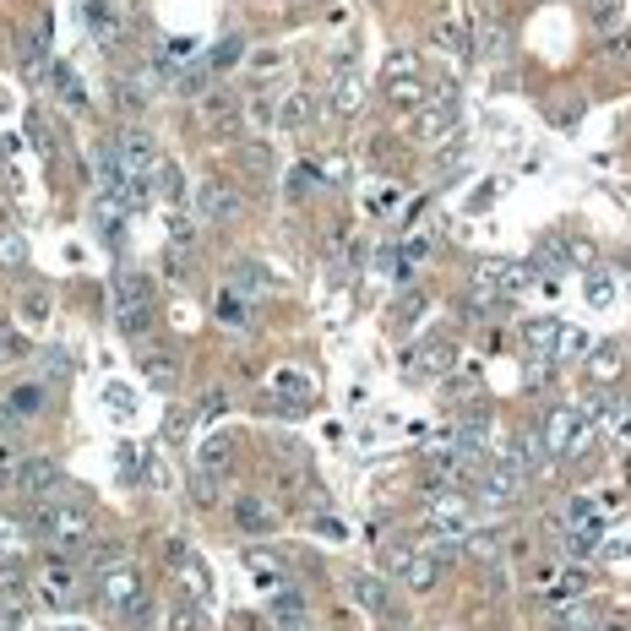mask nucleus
Here are the masks:
<instances>
[{
  "mask_svg": "<svg viewBox=\"0 0 631 631\" xmlns=\"http://www.w3.org/2000/svg\"><path fill=\"white\" fill-rule=\"evenodd\" d=\"M169 631H213V621H207V604L202 599H180L175 610H169Z\"/></svg>",
  "mask_w": 631,
  "mask_h": 631,
  "instance_id": "obj_29",
  "label": "nucleus"
},
{
  "mask_svg": "<svg viewBox=\"0 0 631 631\" xmlns=\"http://www.w3.org/2000/svg\"><path fill=\"white\" fill-rule=\"evenodd\" d=\"M213 316H218V327L224 332H256V300H245L240 289H218V300H213Z\"/></svg>",
  "mask_w": 631,
  "mask_h": 631,
  "instance_id": "obj_15",
  "label": "nucleus"
},
{
  "mask_svg": "<svg viewBox=\"0 0 631 631\" xmlns=\"http://www.w3.org/2000/svg\"><path fill=\"white\" fill-rule=\"evenodd\" d=\"M44 403H49V392L39 387V381H22V387H11L6 398H0V408H6V414H17V419H39Z\"/></svg>",
  "mask_w": 631,
  "mask_h": 631,
  "instance_id": "obj_25",
  "label": "nucleus"
},
{
  "mask_svg": "<svg viewBox=\"0 0 631 631\" xmlns=\"http://www.w3.org/2000/svg\"><path fill=\"white\" fill-rule=\"evenodd\" d=\"M229 289H240L245 300H256V294L278 289V278H272L262 262H234V267H229Z\"/></svg>",
  "mask_w": 631,
  "mask_h": 631,
  "instance_id": "obj_24",
  "label": "nucleus"
},
{
  "mask_svg": "<svg viewBox=\"0 0 631 631\" xmlns=\"http://www.w3.org/2000/svg\"><path fill=\"white\" fill-rule=\"evenodd\" d=\"M599 631H631V621H610V626H599Z\"/></svg>",
  "mask_w": 631,
  "mask_h": 631,
  "instance_id": "obj_61",
  "label": "nucleus"
},
{
  "mask_svg": "<svg viewBox=\"0 0 631 631\" xmlns=\"http://www.w3.org/2000/svg\"><path fill=\"white\" fill-rule=\"evenodd\" d=\"M169 240H175V245H191V240H196V229H191V218H180V213H169Z\"/></svg>",
  "mask_w": 631,
  "mask_h": 631,
  "instance_id": "obj_55",
  "label": "nucleus"
},
{
  "mask_svg": "<svg viewBox=\"0 0 631 631\" xmlns=\"http://www.w3.org/2000/svg\"><path fill=\"white\" fill-rule=\"evenodd\" d=\"M191 496H196V506H213V501H218L213 474H196V479H191Z\"/></svg>",
  "mask_w": 631,
  "mask_h": 631,
  "instance_id": "obj_53",
  "label": "nucleus"
},
{
  "mask_svg": "<svg viewBox=\"0 0 631 631\" xmlns=\"http://www.w3.org/2000/svg\"><path fill=\"white\" fill-rule=\"evenodd\" d=\"M474 506H517L523 501V474H512V468H501V463H490V468H479V479H474V496H468Z\"/></svg>",
  "mask_w": 631,
  "mask_h": 631,
  "instance_id": "obj_6",
  "label": "nucleus"
},
{
  "mask_svg": "<svg viewBox=\"0 0 631 631\" xmlns=\"http://www.w3.org/2000/svg\"><path fill=\"white\" fill-rule=\"evenodd\" d=\"M22 316H28V327H44L49 300H44V294H28V300H22Z\"/></svg>",
  "mask_w": 631,
  "mask_h": 631,
  "instance_id": "obj_52",
  "label": "nucleus"
},
{
  "mask_svg": "<svg viewBox=\"0 0 631 631\" xmlns=\"http://www.w3.org/2000/svg\"><path fill=\"white\" fill-rule=\"evenodd\" d=\"M33 534L49 539L60 555H77L93 544V512L77 501H44L39 512H33Z\"/></svg>",
  "mask_w": 631,
  "mask_h": 631,
  "instance_id": "obj_2",
  "label": "nucleus"
},
{
  "mask_svg": "<svg viewBox=\"0 0 631 631\" xmlns=\"http://www.w3.org/2000/svg\"><path fill=\"white\" fill-rule=\"evenodd\" d=\"M120 561H126V544L120 539H93L88 544V566L93 572H109V566H120Z\"/></svg>",
  "mask_w": 631,
  "mask_h": 631,
  "instance_id": "obj_36",
  "label": "nucleus"
},
{
  "mask_svg": "<svg viewBox=\"0 0 631 631\" xmlns=\"http://www.w3.org/2000/svg\"><path fill=\"white\" fill-rule=\"evenodd\" d=\"M22 539V523L17 517H0V544H17Z\"/></svg>",
  "mask_w": 631,
  "mask_h": 631,
  "instance_id": "obj_60",
  "label": "nucleus"
},
{
  "mask_svg": "<svg viewBox=\"0 0 631 631\" xmlns=\"http://www.w3.org/2000/svg\"><path fill=\"white\" fill-rule=\"evenodd\" d=\"M93 593H98V604H104V610L115 615L126 631H147V626H153V593H147L142 572H136L131 561L98 572L93 577Z\"/></svg>",
  "mask_w": 631,
  "mask_h": 631,
  "instance_id": "obj_1",
  "label": "nucleus"
},
{
  "mask_svg": "<svg viewBox=\"0 0 631 631\" xmlns=\"http://www.w3.org/2000/svg\"><path fill=\"white\" fill-rule=\"evenodd\" d=\"M343 588H349V599L360 604V610H370V615H387V610H392V593H387V583H381V577H370V572H354Z\"/></svg>",
  "mask_w": 631,
  "mask_h": 631,
  "instance_id": "obj_19",
  "label": "nucleus"
},
{
  "mask_svg": "<svg viewBox=\"0 0 631 631\" xmlns=\"http://www.w3.org/2000/svg\"><path fill=\"white\" fill-rule=\"evenodd\" d=\"M566 517H572V523H588V517H593V501H588V496H577L572 506H566Z\"/></svg>",
  "mask_w": 631,
  "mask_h": 631,
  "instance_id": "obj_59",
  "label": "nucleus"
},
{
  "mask_svg": "<svg viewBox=\"0 0 631 631\" xmlns=\"http://www.w3.org/2000/svg\"><path fill=\"white\" fill-rule=\"evenodd\" d=\"M457 109H463L457 88H441L436 98H430V109H419V115H414V136H419V142H441V136L457 126Z\"/></svg>",
  "mask_w": 631,
  "mask_h": 631,
  "instance_id": "obj_8",
  "label": "nucleus"
},
{
  "mask_svg": "<svg viewBox=\"0 0 631 631\" xmlns=\"http://www.w3.org/2000/svg\"><path fill=\"white\" fill-rule=\"evenodd\" d=\"M240 55H245V44H240V39H218V44H213V55H207L202 66H207V71H224V66H234Z\"/></svg>",
  "mask_w": 631,
  "mask_h": 631,
  "instance_id": "obj_44",
  "label": "nucleus"
},
{
  "mask_svg": "<svg viewBox=\"0 0 631 631\" xmlns=\"http://www.w3.org/2000/svg\"><path fill=\"white\" fill-rule=\"evenodd\" d=\"M360 104H365V82L354 77V71H343L338 88H332V109H338V115H360Z\"/></svg>",
  "mask_w": 631,
  "mask_h": 631,
  "instance_id": "obj_30",
  "label": "nucleus"
},
{
  "mask_svg": "<svg viewBox=\"0 0 631 631\" xmlns=\"http://www.w3.org/2000/svg\"><path fill=\"white\" fill-rule=\"evenodd\" d=\"M321 180H327V175H321V164H316V158H305V164L289 169V196H311Z\"/></svg>",
  "mask_w": 631,
  "mask_h": 631,
  "instance_id": "obj_41",
  "label": "nucleus"
},
{
  "mask_svg": "<svg viewBox=\"0 0 631 631\" xmlns=\"http://www.w3.org/2000/svg\"><path fill=\"white\" fill-rule=\"evenodd\" d=\"M82 22H88V33L93 39H104V44L120 39V17L104 6V0H82Z\"/></svg>",
  "mask_w": 631,
  "mask_h": 631,
  "instance_id": "obj_27",
  "label": "nucleus"
},
{
  "mask_svg": "<svg viewBox=\"0 0 631 631\" xmlns=\"http://www.w3.org/2000/svg\"><path fill=\"white\" fill-rule=\"evenodd\" d=\"M457 360V349L447 338H430V343H419L414 354H408V365H403V376L408 381H436V376H447Z\"/></svg>",
  "mask_w": 631,
  "mask_h": 631,
  "instance_id": "obj_11",
  "label": "nucleus"
},
{
  "mask_svg": "<svg viewBox=\"0 0 631 631\" xmlns=\"http://www.w3.org/2000/svg\"><path fill=\"white\" fill-rule=\"evenodd\" d=\"M387 98L398 109H419V104H425V82H419V71H414V55H392L387 60Z\"/></svg>",
  "mask_w": 631,
  "mask_h": 631,
  "instance_id": "obj_10",
  "label": "nucleus"
},
{
  "mask_svg": "<svg viewBox=\"0 0 631 631\" xmlns=\"http://www.w3.org/2000/svg\"><path fill=\"white\" fill-rule=\"evenodd\" d=\"M153 175H158V196L180 207V202H185V175H180V169L169 164V158H158V169H153Z\"/></svg>",
  "mask_w": 631,
  "mask_h": 631,
  "instance_id": "obj_37",
  "label": "nucleus"
},
{
  "mask_svg": "<svg viewBox=\"0 0 631 631\" xmlns=\"http://www.w3.org/2000/svg\"><path fill=\"white\" fill-rule=\"evenodd\" d=\"M115 321L120 332H126L131 343H142L147 332H153V305H147V283L131 278V272H120L115 278Z\"/></svg>",
  "mask_w": 631,
  "mask_h": 631,
  "instance_id": "obj_5",
  "label": "nucleus"
},
{
  "mask_svg": "<svg viewBox=\"0 0 631 631\" xmlns=\"http://www.w3.org/2000/svg\"><path fill=\"white\" fill-rule=\"evenodd\" d=\"M142 381H147V387H158V392H169V387H175V360L153 349V354L142 360Z\"/></svg>",
  "mask_w": 631,
  "mask_h": 631,
  "instance_id": "obj_34",
  "label": "nucleus"
},
{
  "mask_svg": "<svg viewBox=\"0 0 631 631\" xmlns=\"http://www.w3.org/2000/svg\"><path fill=\"white\" fill-rule=\"evenodd\" d=\"M588 419H599L610 436H631V403L626 398H593L588 408H583Z\"/></svg>",
  "mask_w": 631,
  "mask_h": 631,
  "instance_id": "obj_23",
  "label": "nucleus"
},
{
  "mask_svg": "<svg viewBox=\"0 0 631 631\" xmlns=\"http://www.w3.org/2000/svg\"><path fill=\"white\" fill-rule=\"evenodd\" d=\"M577 262V245L566 240V234H544L539 240V251H534V272L544 267V272H566Z\"/></svg>",
  "mask_w": 631,
  "mask_h": 631,
  "instance_id": "obj_26",
  "label": "nucleus"
},
{
  "mask_svg": "<svg viewBox=\"0 0 631 631\" xmlns=\"http://www.w3.org/2000/svg\"><path fill=\"white\" fill-rule=\"evenodd\" d=\"M419 311H425V294H419V289H408L403 300L392 305V316H398V327H414V321H419Z\"/></svg>",
  "mask_w": 631,
  "mask_h": 631,
  "instance_id": "obj_46",
  "label": "nucleus"
},
{
  "mask_svg": "<svg viewBox=\"0 0 631 631\" xmlns=\"http://www.w3.org/2000/svg\"><path fill=\"white\" fill-rule=\"evenodd\" d=\"M588 349V338H583V332H566L561 327V343H555V360H572V354H583Z\"/></svg>",
  "mask_w": 631,
  "mask_h": 631,
  "instance_id": "obj_50",
  "label": "nucleus"
},
{
  "mask_svg": "<svg viewBox=\"0 0 631 631\" xmlns=\"http://www.w3.org/2000/svg\"><path fill=\"white\" fill-rule=\"evenodd\" d=\"M425 501H430V528H441V534H457V539L474 528V501L457 496L452 485L436 490V496H425Z\"/></svg>",
  "mask_w": 631,
  "mask_h": 631,
  "instance_id": "obj_7",
  "label": "nucleus"
},
{
  "mask_svg": "<svg viewBox=\"0 0 631 631\" xmlns=\"http://www.w3.org/2000/svg\"><path fill=\"white\" fill-rule=\"evenodd\" d=\"M109 408H115V419H131V392L126 387H109Z\"/></svg>",
  "mask_w": 631,
  "mask_h": 631,
  "instance_id": "obj_56",
  "label": "nucleus"
},
{
  "mask_svg": "<svg viewBox=\"0 0 631 631\" xmlns=\"http://www.w3.org/2000/svg\"><path fill=\"white\" fill-rule=\"evenodd\" d=\"M202 115H207V126H224V120L234 126V120H240V98H234V93H207L202 98Z\"/></svg>",
  "mask_w": 631,
  "mask_h": 631,
  "instance_id": "obj_33",
  "label": "nucleus"
},
{
  "mask_svg": "<svg viewBox=\"0 0 631 631\" xmlns=\"http://www.w3.org/2000/svg\"><path fill=\"white\" fill-rule=\"evenodd\" d=\"M22 262H28V240L17 229H0V272H17Z\"/></svg>",
  "mask_w": 631,
  "mask_h": 631,
  "instance_id": "obj_39",
  "label": "nucleus"
},
{
  "mask_svg": "<svg viewBox=\"0 0 631 631\" xmlns=\"http://www.w3.org/2000/svg\"><path fill=\"white\" fill-rule=\"evenodd\" d=\"M224 463H229V441H224V436L202 441V474H218Z\"/></svg>",
  "mask_w": 631,
  "mask_h": 631,
  "instance_id": "obj_47",
  "label": "nucleus"
},
{
  "mask_svg": "<svg viewBox=\"0 0 631 631\" xmlns=\"http://www.w3.org/2000/svg\"><path fill=\"white\" fill-rule=\"evenodd\" d=\"M115 104L120 109H126V115H142V109H147V82H120V88H115Z\"/></svg>",
  "mask_w": 631,
  "mask_h": 631,
  "instance_id": "obj_43",
  "label": "nucleus"
},
{
  "mask_svg": "<svg viewBox=\"0 0 631 631\" xmlns=\"http://www.w3.org/2000/svg\"><path fill=\"white\" fill-rule=\"evenodd\" d=\"M398 572H403V583L414 588V593H430V588L441 583V561H436V555H430V550H408Z\"/></svg>",
  "mask_w": 631,
  "mask_h": 631,
  "instance_id": "obj_20",
  "label": "nucleus"
},
{
  "mask_svg": "<svg viewBox=\"0 0 631 631\" xmlns=\"http://www.w3.org/2000/svg\"><path fill=\"white\" fill-rule=\"evenodd\" d=\"M11 490H22V496H55L60 468L49 463V457H22V463L11 468Z\"/></svg>",
  "mask_w": 631,
  "mask_h": 631,
  "instance_id": "obj_13",
  "label": "nucleus"
},
{
  "mask_svg": "<svg viewBox=\"0 0 631 631\" xmlns=\"http://www.w3.org/2000/svg\"><path fill=\"white\" fill-rule=\"evenodd\" d=\"M245 566L256 572L262 588H289V561L278 550H245Z\"/></svg>",
  "mask_w": 631,
  "mask_h": 631,
  "instance_id": "obj_22",
  "label": "nucleus"
},
{
  "mask_svg": "<svg viewBox=\"0 0 631 631\" xmlns=\"http://www.w3.org/2000/svg\"><path fill=\"white\" fill-rule=\"evenodd\" d=\"M142 479H147V490H158V496L175 490V474H169V463H164V452H158V447L142 452Z\"/></svg>",
  "mask_w": 631,
  "mask_h": 631,
  "instance_id": "obj_31",
  "label": "nucleus"
},
{
  "mask_svg": "<svg viewBox=\"0 0 631 631\" xmlns=\"http://www.w3.org/2000/svg\"><path fill=\"white\" fill-rule=\"evenodd\" d=\"M28 588V572L17 561H0V593H22Z\"/></svg>",
  "mask_w": 631,
  "mask_h": 631,
  "instance_id": "obj_49",
  "label": "nucleus"
},
{
  "mask_svg": "<svg viewBox=\"0 0 631 631\" xmlns=\"http://www.w3.org/2000/svg\"><path fill=\"white\" fill-rule=\"evenodd\" d=\"M523 343H528V360L555 365V343H561V321H555V316H534V321L523 327Z\"/></svg>",
  "mask_w": 631,
  "mask_h": 631,
  "instance_id": "obj_17",
  "label": "nucleus"
},
{
  "mask_svg": "<svg viewBox=\"0 0 631 631\" xmlns=\"http://www.w3.org/2000/svg\"><path fill=\"white\" fill-rule=\"evenodd\" d=\"M588 376L593 381H615V376H621V349H615V343H599V349H593Z\"/></svg>",
  "mask_w": 631,
  "mask_h": 631,
  "instance_id": "obj_40",
  "label": "nucleus"
},
{
  "mask_svg": "<svg viewBox=\"0 0 631 631\" xmlns=\"http://www.w3.org/2000/svg\"><path fill=\"white\" fill-rule=\"evenodd\" d=\"M49 82L60 88V98H66L71 109H88V104H93V98H88V88L77 82V71H71L66 60H55V66H49Z\"/></svg>",
  "mask_w": 631,
  "mask_h": 631,
  "instance_id": "obj_28",
  "label": "nucleus"
},
{
  "mask_svg": "<svg viewBox=\"0 0 631 631\" xmlns=\"http://www.w3.org/2000/svg\"><path fill=\"white\" fill-rule=\"evenodd\" d=\"M316 115H321V98L305 93V88H294L289 98H278V126L283 131H305Z\"/></svg>",
  "mask_w": 631,
  "mask_h": 631,
  "instance_id": "obj_18",
  "label": "nucleus"
},
{
  "mask_svg": "<svg viewBox=\"0 0 631 631\" xmlns=\"http://www.w3.org/2000/svg\"><path fill=\"white\" fill-rule=\"evenodd\" d=\"M245 115H251V126H262V131L278 126V104H272V98H245Z\"/></svg>",
  "mask_w": 631,
  "mask_h": 631,
  "instance_id": "obj_45",
  "label": "nucleus"
},
{
  "mask_svg": "<svg viewBox=\"0 0 631 631\" xmlns=\"http://www.w3.org/2000/svg\"><path fill=\"white\" fill-rule=\"evenodd\" d=\"M555 631H599V621L588 610H561L555 615Z\"/></svg>",
  "mask_w": 631,
  "mask_h": 631,
  "instance_id": "obj_48",
  "label": "nucleus"
},
{
  "mask_svg": "<svg viewBox=\"0 0 631 631\" xmlns=\"http://www.w3.org/2000/svg\"><path fill=\"white\" fill-rule=\"evenodd\" d=\"M196 207H202L207 224H234V218H240V191L224 180H202L196 185Z\"/></svg>",
  "mask_w": 631,
  "mask_h": 631,
  "instance_id": "obj_14",
  "label": "nucleus"
},
{
  "mask_svg": "<svg viewBox=\"0 0 631 631\" xmlns=\"http://www.w3.org/2000/svg\"><path fill=\"white\" fill-rule=\"evenodd\" d=\"M506 49H512L506 22H485V44H479V55H485V60H506Z\"/></svg>",
  "mask_w": 631,
  "mask_h": 631,
  "instance_id": "obj_42",
  "label": "nucleus"
},
{
  "mask_svg": "<svg viewBox=\"0 0 631 631\" xmlns=\"http://www.w3.org/2000/svg\"><path fill=\"white\" fill-rule=\"evenodd\" d=\"M224 403H229V398H224V392L213 387V392H207L202 403H196V419H218V414H224Z\"/></svg>",
  "mask_w": 631,
  "mask_h": 631,
  "instance_id": "obj_54",
  "label": "nucleus"
},
{
  "mask_svg": "<svg viewBox=\"0 0 631 631\" xmlns=\"http://www.w3.org/2000/svg\"><path fill=\"white\" fill-rule=\"evenodd\" d=\"M566 550H572V555H588V550H599V539H604V523H599V517H588V523H572V528H566Z\"/></svg>",
  "mask_w": 631,
  "mask_h": 631,
  "instance_id": "obj_32",
  "label": "nucleus"
},
{
  "mask_svg": "<svg viewBox=\"0 0 631 631\" xmlns=\"http://www.w3.org/2000/svg\"><path fill=\"white\" fill-rule=\"evenodd\" d=\"M33 588H39L44 604H71V599H77V572H71V561L49 555L39 572H33Z\"/></svg>",
  "mask_w": 631,
  "mask_h": 631,
  "instance_id": "obj_12",
  "label": "nucleus"
},
{
  "mask_svg": "<svg viewBox=\"0 0 631 631\" xmlns=\"http://www.w3.org/2000/svg\"><path fill=\"white\" fill-rule=\"evenodd\" d=\"M316 534L321 539H349V528H343L338 517H316Z\"/></svg>",
  "mask_w": 631,
  "mask_h": 631,
  "instance_id": "obj_57",
  "label": "nucleus"
},
{
  "mask_svg": "<svg viewBox=\"0 0 631 631\" xmlns=\"http://www.w3.org/2000/svg\"><path fill=\"white\" fill-rule=\"evenodd\" d=\"M539 441L550 457H588L593 452V419L577 414L572 403H555L539 425Z\"/></svg>",
  "mask_w": 631,
  "mask_h": 631,
  "instance_id": "obj_3",
  "label": "nucleus"
},
{
  "mask_svg": "<svg viewBox=\"0 0 631 631\" xmlns=\"http://www.w3.org/2000/svg\"><path fill=\"white\" fill-rule=\"evenodd\" d=\"M115 153H120V169H126V175H153V169H158V142L142 126L120 131L115 136Z\"/></svg>",
  "mask_w": 631,
  "mask_h": 631,
  "instance_id": "obj_9",
  "label": "nucleus"
},
{
  "mask_svg": "<svg viewBox=\"0 0 631 631\" xmlns=\"http://www.w3.org/2000/svg\"><path fill=\"white\" fill-rule=\"evenodd\" d=\"M528 283H534V267H528V262H506V256H496V262H479L474 267V311L512 300V294L528 289Z\"/></svg>",
  "mask_w": 631,
  "mask_h": 631,
  "instance_id": "obj_4",
  "label": "nucleus"
},
{
  "mask_svg": "<svg viewBox=\"0 0 631 631\" xmlns=\"http://www.w3.org/2000/svg\"><path fill=\"white\" fill-rule=\"evenodd\" d=\"M593 17H599V28H615V22H621V6H615V0H599Z\"/></svg>",
  "mask_w": 631,
  "mask_h": 631,
  "instance_id": "obj_58",
  "label": "nucleus"
},
{
  "mask_svg": "<svg viewBox=\"0 0 631 631\" xmlns=\"http://www.w3.org/2000/svg\"><path fill=\"white\" fill-rule=\"evenodd\" d=\"M0 332H6V321H0Z\"/></svg>",
  "mask_w": 631,
  "mask_h": 631,
  "instance_id": "obj_62",
  "label": "nucleus"
},
{
  "mask_svg": "<svg viewBox=\"0 0 631 631\" xmlns=\"http://www.w3.org/2000/svg\"><path fill=\"white\" fill-rule=\"evenodd\" d=\"M229 517H234V528L240 534H272V523H278V512H272V501H262V496H234V506H229Z\"/></svg>",
  "mask_w": 631,
  "mask_h": 631,
  "instance_id": "obj_16",
  "label": "nucleus"
},
{
  "mask_svg": "<svg viewBox=\"0 0 631 631\" xmlns=\"http://www.w3.org/2000/svg\"><path fill=\"white\" fill-rule=\"evenodd\" d=\"M457 544H463V555H468V561L496 566V561H501V550H506V534H501V528H468V534L457 539Z\"/></svg>",
  "mask_w": 631,
  "mask_h": 631,
  "instance_id": "obj_21",
  "label": "nucleus"
},
{
  "mask_svg": "<svg viewBox=\"0 0 631 631\" xmlns=\"http://www.w3.org/2000/svg\"><path fill=\"white\" fill-rule=\"evenodd\" d=\"M588 305H615V272L610 267H588Z\"/></svg>",
  "mask_w": 631,
  "mask_h": 631,
  "instance_id": "obj_38",
  "label": "nucleus"
},
{
  "mask_svg": "<svg viewBox=\"0 0 631 631\" xmlns=\"http://www.w3.org/2000/svg\"><path fill=\"white\" fill-rule=\"evenodd\" d=\"M272 392H283V398H294V403H311L316 398V381L294 376V370H272Z\"/></svg>",
  "mask_w": 631,
  "mask_h": 631,
  "instance_id": "obj_35",
  "label": "nucleus"
},
{
  "mask_svg": "<svg viewBox=\"0 0 631 631\" xmlns=\"http://www.w3.org/2000/svg\"><path fill=\"white\" fill-rule=\"evenodd\" d=\"M272 621H278V631H316V626H311V615H305V610H278Z\"/></svg>",
  "mask_w": 631,
  "mask_h": 631,
  "instance_id": "obj_51",
  "label": "nucleus"
}]
</instances>
